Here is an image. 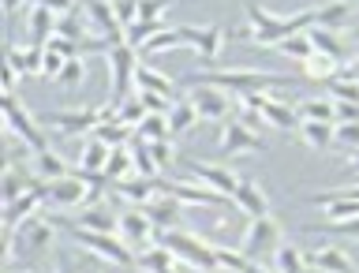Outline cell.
Instances as JSON below:
<instances>
[{
	"label": "cell",
	"mask_w": 359,
	"mask_h": 273,
	"mask_svg": "<svg viewBox=\"0 0 359 273\" xmlns=\"http://www.w3.org/2000/svg\"><path fill=\"white\" fill-rule=\"evenodd\" d=\"M180 262H176V255L168 251V247L157 240L150 251H142V255H135V269L139 273H172Z\"/></svg>",
	"instance_id": "25"
},
{
	"label": "cell",
	"mask_w": 359,
	"mask_h": 273,
	"mask_svg": "<svg viewBox=\"0 0 359 273\" xmlns=\"http://www.w3.org/2000/svg\"><path fill=\"white\" fill-rule=\"evenodd\" d=\"M157 30H165V22H150V19H135L128 30H123V41L131 45V49H142L146 41L154 38Z\"/></svg>",
	"instance_id": "39"
},
{
	"label": "cell",
	"mask_w": 359,
	"mask_h": 273,
	"mask_svg": "<svg viewBox=\"0 0 359 273\" xmlns=\"http://www.w3.org/2000/svg\"><path fill=\"white\" fill-rule=\"evenodd\" d=\"M64 56L56 53V49H45V64H41V79H49V83H56L60 79V72H64Z\"/></svg>",
	"instance_id": "49"
},
{
	"label": "cell",
	"mask_w": 359,
	"mask_h": 273,
	"mask_svg": "<svg viewBox=\"0 0 359 273\" xmlns=\"http://www.w3.org/2000/svg\"><path fill=\"white\" fill-rule=\"evenodd\" d=\"M90 135H97V139H101V142H109L112 150H116V146H128V142H131V128H128V124H120V120L97 124V128L90 131Z\"/></svg>",
	"instance_id": "42"
},
{
	"label": "cell",
	"mask_w": 359,
	"mask_h": 273,
	"mask_svg": "<svg viewBox=\"0 0 359 273\" xmlns=\"http://www.w3.org/2000/svg\"><path fill=\"white\" fill-rule=\"evenodd\" d=\"M135 139L142 142H165L172 139V128H168V112H150L139 128H135Z\"/></svg>",
	"instance_id": "34"
},
{
	"label": "cell",
	"mask_w": 359,
	"mask_h": 273,
	"mask_svg": "<svg viewBox=\"0 0 359 273\" xmlns=\"http://www.w3.org/2000/svg\"><path fill=\"white\" fill-rule=\"evenodd\" d=\"M56 273H72V269H56Z\"/></svg>",
	"instance_id": "61"
},
{
	"label": "cell",
	"mask_w": 359,
	"mask_h": 273,
	"mask_svg": "<svg viewBox=\"0 0 359 273\" xmlns=\"http://www.w3.org/2000/svg\"><path fill=\"white\" fill-rule=\"evenodd\" d=\"M277 53H285L288 56V60H307V56L314 53V41H311V34L307 30H303V34H292V38H285V41H280L277 45Z\"/></svg>",
	"instance_id": "41"
},
{
	"label": "cell",
	"mask_w": 359,
	"mask_h": 273,
	"mask_svg": "<svg viewBox=\"0 0 359 273\" xmlns=\"http://www.w3.org/2000/svg\"><path fill=\"white\" fill-rule=\"evenodd\" d=\"M116 191L123 199H131V202H150L154 195H157V176H131V180H120L116 184Z\"/></svg>",
	"instance_id": "33"
},
{
	"label": "cell",
	"mask_w": 359,
	"mask_h": 273,
	"mask_svg": "<svg viewBox=\"0 0 359 273\" xmlns=\"http://www.w3.org/2000/svg\"><path fill=\"white\" fill-rule=\"evenodd\" d=\"M165 11H168V0H142V8H139V19L165 22Z\"/></svg>",
	"instance_id": "51"
},
{
	"label": "cell",
	"mask_w": 359,
	"mask_h": 273,
	"mask_svg": "<svg viewBox=\"0 0 359 273\" xmlns=\"http://www.w3.org/2000/svg\"><path fill=\"white\" fill-rule=\"evenodd\" d=\"M247 27H251V41L255 45H277L292 38V34H303L314 27V8L311 11H296V15H273L262 4H247Z\"/></svg>",
	"instance_id": "1"
},
{
	"label": "cell",
	"mask_w": 359,
	"mask_h": 273,
	"mask_svg": "<svg viewBox=\"0 0 359 273\" xmlns=\"http://www.w3.org/2000/svg\"><path fill=\"white\" fill-rule=\"evenodd\" d=\"M184 168H191V176L198 180L202 187H213L217 195H224V199H232L236 195V187H240V176L232 173L229 165H210V161H184Z\"/></svg>",
	"instance_id": "15"
},
{
	"label": "cell",
	"mask_w": 359,
	"mask_h": 273,
	"mask_svg": "<svg viewBox=\"0 0 359 273\" xmlns=\"http://www.w3.org/2000/svg\"><path fill=\"white\" fill-rule=\"evenodd\" d=\"M90 273H97V269H90Z\"/></svg>",
	"instance_id": "63"
},
{
	"label": "cell",
	"mask_w": 359,
	"mask_h": 273,
	"mask_svg": "<svg viewBox=\"0 0 359 273\" xmlns=\"http://www.w3.org/2000/svg\"><path fill=\"white\" fill-rule=\"evenodd\" d=\"M217 258H221V269H229V273H247L251 269V258H247L243 251H232V247H217Z\"/></svg>",
	"instance_id": "44"
},
{
	"label": "cell",
	"mask_w": 359,
	"mask_h": 273,
	"mask_svg": "<svg viewBox=\"0 0 359 273\" xmlns=\"http://www.w3.org/2000/svg\"><path fill=\"white\" fill-rule=\"evenodd\" d=\"M146 218L157 225V232H168V229H184V202L165 195V191H157V195L146 202Z\"/></svg>",
	"instance_id": "16"
},
{
	"label": "cell",
	"mask_w": 359,
	"mask_h": 273,
	"mask_svg": "<svg viewBox=\"0 0 359 273\" xmlns=\"http://www.w3.org/2000/svg\"><path fill=\"white\" fill-rule=\"evenodd\" d=\"M269 266H273V273H311V269H314V266H311V255H303L299 247H292V244L280 247Z\"/></svg>",
	"instance_id": "31"
},
{
	"label": "cell",
	"mask_w": 359,
	"mask_h": 273,
	"mask_svg": "<svg viewBox=\"0 0 359 273\" xmlns=\"http://www.w3.org/2000/svg\"><path fill=\"white\" fill-rule=\"evenodd\" d=\"M120 240L131 247L135 255L150 251V247L161 240V232H157V225L146 218V210H123L120 218Z\"/></svg>",
	"instance_id": "12"
},
{
	"label": "cell",
	"mask_w": 359,
	"mask_h": 273,
	"mask_svg": "<svg viewBox=\"0 0 359 273\" xmlns=\"http://www.w3.org/2000/svg\"><path fill=\"white\" fill-rule=\"evenodd\" d=\"M337 124H359V105H348V101H337Z\"/></svg>",
	"instance_id": "55"
},
{
	"label": "cell",
	"mask_w": 359,
	"mask_h": 273,
	"mask_svg": "<svg viewBox=\"0 0 359 273\" xmlns=\"http://www.w3.org/2000/svg\"><path fill=\"white\" fill-rule=\"evenodd\" d=\"M176 45H184V41H180V30H176V27H165V30H157V34L142 45L139 53H150V56H154V53H168V49H176Z\"/></svg>",
	"instance_id": "43"
},
{
	"label": "cell",
	"mask_w": 359,
	"mask_h": 273,
	"mask_svg": "<svg viewBox=\"0 0 359 273\" xmlns=\"http://www.w3.org/2000/svg\"><path fill=\"white\" fill-rule=\"evenodd\" d=\"M83 75H86V67H83V60H67L64 64V72H60V83L64 90H79V83H83Z\"/></svg>",
	"instance_id": "48"
},
{
	"label": "cell",
	"mask_w": 359,
	"mask_h": 273,
	"mask_svg": "<svg viewBox=\"0 0 359 273\" xmlns=\"http://www.w3.org/2000/svg\"><path fill=\"white\" fill-rule=\"evenodd\" d=\"M120 218L123 213L116 210V202H109V199H97V202H90V206L75 218L79 229H94V232H116L120 236Z\"/></svg>",
	"instance_id": "17"
},
{
	"label": "cell",
	"mask_w": 359,
	"mask_h": 273,
	"mask_svg": "<svg viewBox=\"0 0 359 273\" xmlns=\"http://www.w3.org/2000/svg\"><path fill=\"white\" fill-rule=\"evenodd\" d=\"M38 184H41V176H34L22 161H8V168H4V202L22 199L27 191H34Z\"/></svg>",
	"instance_id": "22"
},
{
	"label": "cell",
	"mask_w": 359,
	"mask_h": 273,
	"mask_svg": "<svg viewBox=\"0 0 359 273\" xmlns=\"http://www.w3.org/2000/svg\"><path fill=\"white\" fill-rule=\"evenodd\" d=\"M131 176H139L131 146H116L112 157H109V165H105V180H109V184H120V180H131Z\"/></svg>",
	"instance_id": "28"
},
{
	"label": "cell",
	"mask_w": 359,
	"mask_h": 273,
	"mask_svg": "<svg viewBox=\"0 0 359 273\" xmlns=\"http://www.w3.org/2000/svg\"><path fill=\"white\" fill-rule=\"evenodd\" d=\"M198 83H210V86H221L229 90L232 98H247V94H269V86H277L285 75H273V72H206V75H191Z\"/></svg>",
	"instance_id": "4"
},
{
	"label": "cell",
	"mask_w": 359,
	"mask_h": 273,
	"mask_svg": "<svg viewBox=\"0 0 359 273\" xmlns=\"http://www.w3.org/2000/svg\"><path fill=\"white\" fill-rule=\"evenodd\" d=\"M348 75H352V79H355V83H359V53L352 56V60H348Z\"/></svg>",
	"instance_id": "59"
},
{
	"label": "cell",
	"mask_w": 359,
	"mask_h": 273,
	"mask_svg": "<svg viewBox=\"0 0 359 273\" xmlns=\"http://www.w3.org/2000/svg\"><path fill=\"white\" fill-rule=\"evenodd\" d=\"M337 142L359 150V124H337Z\"/></svg>",
	"instance_id": "53"
},
{
	"label": "cell",
	"mask_w": 359,
	"mask_h": 273,
	"mask_svg": "<svg viewBox=\"0 0 359 273\" xmlns=\"http://www.w3.org/2000/svg\"><path fill=\"white\" fill-rule=\"evenodd\" d=\"M30 4H41V8L56 11V15H67V11H75V0H30Z\"/></svg>",
	"instance_id": "56"
},
{
	"label": "cell",
	"mask_w": 359,
	"mask_h": 273,
	"mask_svg": "<svg viewBox=\"0 0 359 273\" xmlns=\"http://www.w3.org/2000/svg\"><path fill=\"white\" fill-rule=\"evenodd\" d=\"M109 157H112V146L101 142L97 135H90L83 142V150H79V173H105Z\"/></svg>",
	"instance_id": "26"
},
{
	"label": "cell",
	"mask_w": 359,
	"mask_h": 273,
	"mask_svg": "<svg viewBox=\"0 0 359 273\" xmlns=\"http://www.w3.org/2000/svg\"><path fill=\"white\" fill-rule=\"evenodd\" d=\"M45 49H56L64 56V60H79V53H83V45L79 41H67V38H53L49 45H45Z\"/></svg>",
	"instance_id": "52"
},
{
	"label": "cell",
	"mask_w": 359,
	"mask_h": 273,
	"mask_svg": "<svg viewBox=\"0 0 359 273\" xmlns=\"http://www.w3.org/2000/svg\"><path fill=\"white\" fill-rule=\"evenodd\" d=\"M97 124H101V109H90V105L41 112V128H53V131H64V135H90Z\"/></svg>",
	"instance_id": "9"
},
{
	"label": "cell",
	"mask_w": 359,
	"mask_h": 273,
	"mask_svg": "<svg viewBox=\"0 0 359 273\" xmlns=\"http://www.w3.org/2000/svg\"><path fill=\"white\" fill-rule=\"evenodd\" d=\"M184 98L198 109V120H229V112H232V105H236L229 90L210 86V83H195Z\"/></svg>",
	"instance_id": "11"
},
{
	"label": "cell",
	"mask_w": 359,
	"mask_h": 273,
	"mask_svg": "<svg viewBox=\"0 0 359 273\" xmlns=\"http://www.w3.org/2000/svg\"><path fill=\"white\" fill-rule=\"evenodd\" d=\"M112 8H116V19L123 22V30H128L131 22L139 19V8H142V0H112Z\"/></svg>",
	"instance_id": "50"
},
{
	"label": "cell",
	"mask_w": 359,
	"mask_h": 273,
	"mask_svg": "<svg viewBox=\"0 0 359 273\" xmlns=\"http://www.w3.org/2000/svg\"><path fill=\"white\" fill-rule=\"evenodd\" d=\"M157 191L180 199L184 206H221L224 202V195H217L213 187H191V184H176V180H165V176H157Z\"/></svg>",
	"instance_id": "19"
},
{
	"label": "cell",
	"mask_w": 359,
	"mask_h": 273,
	"mask_svg": "<svg viewBox=\"0 0 359 273\" xmlns=\"http://www.w3.org/2000/svg\"><path fill=\"white\" fill-rule=\"evenodd\" d=\"M86 22H90V38L97 41H109L112 49L123 45V22L116 19V8L112 0H86Z\"/></svg>",
	"instance_id": "10"
},
{
	"label": "cell",
	"mask_w": 359,
	"mask_h": 273,
	"mask_svg": "<svg viewBox=\"0 0 359 273\" xmlns=\"http://www.w3.org/2000/svg\"><path fill=\"white\" fill-rule=\"evenodd\" d=\"M352 22H355V8L348 4V0H330V4L314 8V27H322V30L344 34Z\"/></svg>",
	"instance_id": "20"
},
{
	"label": "cell",
	"mask_w": 359,
	"mask_h": 273,
	"mask_svg": "<svg viewBox=\"0 0 359 273\" xmlns=\"http://www.w3.org/2000/svg\"><path fill=\"white\" fill-rule=\"evenodd\" d=\"M4 64H8V67H11V72H15L19 79L27 75V64H22V49H19V45H8V53H4Z\"/></svg>",
	"instance_id": "54"
},
{
	"label": "cell",
	"mask_w": 359,
	"mask_h": 273,
	"mask_svg": "<svg viewBox=\"0 0 359 273\" xmlns=\"http://www.w3.org/2000/svg\"><path fill=\"white\" fill-rule=\"evenodd\" d=\"M146 116H150V112L142 109V101H123L120 112H116V120H120V124H128V128H139Z\"/></svg>",
	"instance_id": "47"
},
{
	"label": "cell",
	"mask_w": 359,
	"mask_h": 273,
	"mask_svg": "<svg viewBox=\"0 0 359 273\" xmlns=\"http://www.w3.org/2000/svg\"><path fill=\"white\" fill-rule=\"evenodd\" d=\"M280 247H285V229H280V221L273 218V213H266V218H255L251 225H247L240 251L251 258V262L269 266Z\"/></svg>",
	"instance_id": "3"
},
{
	"label": "cell",
	"mask_w": 359,
	"mask_h": 273,
	"mask_svg": "<svg viewBox=\"0 0 359 273\" xmlns=\"http://www.w3.org/2000/svg\"><path fill=\"white\" fill-rule=\"evenodd\" d=\"M161 244L176 255V262H184V266L198 269V273H217V269H221L217 247L206 244V240H202V236H195V232H187V229H168V232H161Z\"/></svg>",
	"instance_id": "2"
},
{
	"label": "cell",
	"mask_w": 359,
	"mask_h": 273,
	"mask_svg": "<svg viewBox=\"0 0 359 273\" xmlns=\"http://www.w3.org/2000/svg\"><path fill=\"white\" fill-rule=\"evenodd\" d=\"M299 139L311 146V150H330L337 142V124H314V120H303L299 124Z\"/></svg>",
	"instance_id": "30"
},
{
	"label": "cell",
	"mask_w": 359,
	"mask_h": 273,
	"mask_svg": "<svg viewBox=\"0 0 359 273\" xmlns=\"http://www.w3.org/2000/svg\"><path fill=\"white\" fill-rule=\"evenodd\" d=\"M172 273H180V266H176V269H172Z\"/></svg>",
	"instance_id": "62"
},
{
	"label": "cell",
	"mask_w": 359,
	"mask_h": 273,
	"mask_svg": "<svg viewBox=\"0 0 359 273\" xmlns=\"http://www.w3.org/2000/svg\"><path fill=\"white\" fill-rule=\"evenodd\" d=\"M333 232H341V236H348V240H359V218H348V221H341Z\"/></svg>",
	"instance_id": "57"
},
{
	"label": "cell",
	"mask_w": 359,
	"mask_h": 273,
	"mask_svg": "<svg viewBox=\"0 0 359 273\" xmlns=\"http://www.w3.org/2000/svg\"><path fill=\"white\" fill-rule=\"evenodd\" d=\"M4 131L19 135L34 154L49 150V139H45V131H41V120H34L27 112V105H22L15 94H4Z\"/></svg>",
	"instance_id": "7"
},
{
	"label": "cell",
	"mask_w": 359,
	"mask_h": 273,
	"mask_svg": "<svg viewBox=\"0 0 359 273\" xmlns=\"http://www.w3.org/2000/svg\"><path fill=\"white\" fill-rule=\"evenodd\" d=\"M311 266L318 269V273H355V266H352V258H348V251H344V247H337V244L318 247V251L311 255Z\"/></svg>",
	"instance_id": "24"
},
{
	"label": "cell",
	"mask_w": 359,
	"mask_h": 273,
	"mask_svg": "<svg viewBox=\"0 0 359 273\" xmlns=\"http://www.w3.org/2000/svg\"><path fill=\"white\" fill-rule=\"evenodd\" d=\"M41 202H49V187H45V180H41L34 191H27L22 199L4 202V229H19L22 221L38 218V206H41Z\"/></svg>",
	"instance_id": "18"
},
{
	"label": "cell",
	"mask_w": 359,
	"mask_h": 273,
	"mask_svg": "<svg viewBox=\"0 0 359 273\" xmlns=\"http://www.w3.org/2000/svg\"><path fill=\"white\" fill-rule=\"evenodd\" d=\"M325 86H330V98H333V101H348V105H359V83H355V79L348 75V72H344V75H333Z\"/></svg>",
	"instance_id": "40"
},
{
	"label": "cell",
	"mask_w": 359,
	"mask_h": 273,
	"mask_svg": "<svg viewBox=\"0 0 359 273\" xmlns=\"http://www.w3.org/2000/svg\"><path fill=\"white\" fill-rule=\"evenodd\" d=\"M22 4H27V0H4V11H8V15H19Z\"/></svg>",
	"instance_id": "58"
},
{
	"label": "cell",
	"mask_w": 359,
	"mask_h": 273,
	"mask_svg": "<svg viewBox=\"0 0 359 273\" xmlns=\"http://www.w3.org/2000/svg\"><path fill=\"white\" fill-rule=\"evenodd\" d=\"M135 90H154V94H165V98L176 101V86L168 83V75H161L150 64H139V72H135Z\"/></svg>",
	"instance_id": "32"
},
{
	"label": "cell",
	"mask_w": 359,
	"mask_h": 273,
	"mask_svg": "<svg viewBox=\"0 0 359 273\" xmlns=\"http://www.w3.org/2000/svg\"><path fill=\"white\" fill-rule=\"evenodd\" d=\"M139 49H131L128 41L109 49V79H112V90H109V101L112 105H123L135 86V72H139Z\"/></svg>",
	"instance_id": "6"
},
{
	"label": "cell",
	"mask_w": 359,
	"mask_h": 273,
	"mask_svg": "<svg viewBox=\"0 0 359 273\" xmlns=\"http://www.w3.org/2000/svg\"><path fill=\"white\" fill-rule=\"evenodd\" d=\"M56 38H67V41L86 45V41H90V22H86V11H67V15L56 19Z\"/></svg>",
	"instance_id": "29"
},
{
	"label": "cell",
	"mask_w": 359,
	"mask_h": 273,
	"mask_svg": "<svg viewBox=\"0 0 359 273\" xmlns=\"http://www.w3.org/2000/svg\"><path fill=\"white\" fill-rule=\"evenodd\" d=\"M56 11H49V8H41V4H30V15H27V34H30V41L34 45H49L53 38H56Z\"/></svg>",
	"instance_id": "23"
},
{
	"label": "cell",
	"mask_w": 359,
	"mask_h": 273,
	"mask_svg": "<svg viewBox=\"0 0 359 273\" xmlns=\"http://www.w3.org/2000/svg\"><path fill=\"white\" fill-rule=\"evenodd\" d=\"M150 154H154V165H157V173H168V168L176 165V150H172V139H165V142H150Z\"/></svg>",
	"instance_id": "45"
},
{
	"label": "cell",
	"mask_w": 359,
	"mask_h": 273,
	"mask_svg": "<svg viewBox=\"0 0 359 273\" xmlns=\"http://www.w3.org/2000/svg\"><path fill=\"white\" fill-rule=\"evenodd\" d=\"M72 236H75L79 247H86L90 255L105 258V262H112V266H135V251L120 240L116 232H94V229H79L75 225Z\"/></svg>",
	"instance_id": "8"
},
{
	"label": "cell",
	"mask_w": 359,
	"mask_h": 273,
	"mask_svg": "<svg viewBox=\"0 0 359 273\" xmlns=\"http://www.w3.org/2000/svg\"><path fill=\"white\" fill-rule=\"evenodd\" d=\"M180 30V41L187 45V49H195L198 60L213 64L224 49V30L221 27H176Z\"/></svg>",
	"instance_id": "13"
},
{
	"label": "cell",
	"mask_w": 359,
	"mask_h": 273,
	"mask_svg": "<svg viewBox=\"0 0 359 273\" xmlns=\"http://www.w3.org/2000/svg\"><path fill=\"white\" fill-rule=\"evenodd\" d=\"M299 109V120H314V124H337V101L333 98H311L303 101Z\"/></svg>",
	"instance_id": "35"
},
{
	"label": "cell",
	"mask_w": 359,
	"mask_h": 273,
	"mask_svg": "<svg viewBox=\"0 0 359 273\" xmlns=\"http://www.w3.org/2000/svg\"><path fill=\"white\" fill-rule=\"evenodd\" d=\"M311 41H314V53H325V56H333L337 64H344L348 60V45L344 38L337 30H322V27H311Z\"/></svg>",
	"instance_id": "27"
},
{
	"label": "cell",
	"mask_w": 359,
	"mask_h": 273,
	"mask_svg": "<svg viewBox=\"0 0 359 273\" xmlns=\"http://www.w3.org/2000/svg\"><path fill=\"white\" fill-rule=\"evenodd\" d=\"M34 168H38V176L41 180H60V176H67V165H64V157L53 150H41V154H34Z\"/></svg>",
	"instance_id": "38"
},
{
	"label": "cell",
	"mask_w": 359,
	"mask_h": 273,
	"mask_svg": "<svg viewBox=\"0 0 359 273\" xmlns=\"http://www.w3.org/2000/svg\"><path fill=\"white\" fill-rule=\"evenodd\" d=\"M337 64L333 56H325V53H311L307 60H303V79H314V83H330V79L337 75Z\"/></svg>",
	"instance_id": "36"
},
{
	"label": "cell",
	"mask_w": 359,
	"mask_h": 273,
	"mask_svg": "<svg viewBox=\"0 0 359 273\" xmlns=\"http://www.w3.org/2000/svg\"><path fill=\"white\" fill-rule=\"evenodd\" d=\"M266 142L258 139L255 128H247L243 120H224L221 131V154L224 157H240V154H262Z\"/></svg>",
	"instance_id": "14"
},
{
	"label": "cell",
	"mask_w": 359,
	"mask_h": 273,
	"mask_svg": "<svg viewBox=\"0 0 359 273\" xmlns=\"http://www.w3.org/2000/svg\"><path fill=\"white\" fill-rule=\"evenodd\" d=\"M195 124H198V109L191 105L187 98L176 101V105L168 109V128H172V139H176V135H184V131H191Z\"/></svg>",
	"instance_id": "37"
},
{
	"label": "cell",
	"mask_w": 359,
	"mask_h": 273,
	"mask_svg": "<svg viewBox=\"0 0 359 273\" xmlns=\"http://www.w3.org/2000/svg\"><path fill=\"white\" fill-rule=\"evenodd\" d=\"M232 202L240 206V213L243 218H266L269 213V199H266V191L255 184V180H240V187H236V195H232Z\"/></svg>",
	"instance_id": "21"
},
{
	"label": "cell",
	"mask_w": 359,
	"mask_h": 273,
	"mask_svg": "<svg viewBox=\"0 0 359 273\" xmlns=\"http://www.w3.org/2000/svg\"><path fill=\"white\" fill-rule=\"evenodd\" d=\"M135 101H142V109H146V112H168V109L176 105L172 98L154 94V90H135Z\"/></svg>",
	"instance_id": "46"
},
{
	"label": "cell",
	"mask_w": 359,
	"mask_h": 273,
	"mask_svg": "<svg viewBox=\"0 0 359 273\" xmlns=\"http://www.w3.org/2000/svg\"><path fill=\"white\" fill-rule=\"evenodd\" d=\"M56 240V229H53V221H45V218H30V221H22L19 229H8L4 236V247H8V255H45L53 247Z\"/></svg>",
	"instance_id": "5"
},
{
	"label": "cell",
	"mask_w": 359,
	"mask_h": 273,
	"mask_svg": "<svg viewBox=\"0 0 359 273\" xmlns=\"http://www.w3.org/2000/svg\"><path fill=\"white\" fill-rule=\"evenodd\" d=\"M348 168H352V173L359 176V150H352V157H348Z\"/></svg>",
	"instance_id": "60"
}]
</instances>
